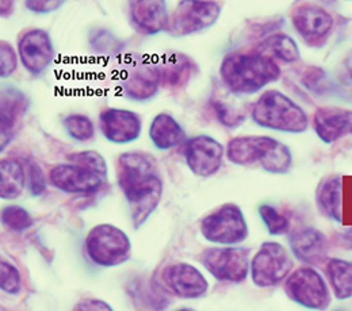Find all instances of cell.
<instances>
[{
  "mask_svg": "<svg viewBox=\"0 0 352 311\" xmlns=\"http://www.w3.org/2000/svg\"><path fill=\"white\" fill-rule=\"evenodd\" d=\"M163 195V181L160 176L153 178L146 187L137 191L131 198H128V203L131 206L132 221L135 227L145 222L149 216L157 209Z\"/></svg>",
  "mask_w": 352,
  "mask_h": 311,
  "instance_id": "cell-25",
  "label": "cell"
},
{
  "mask_svg": "<svg viewBox=\"0 0 352 311\" xmlns=\"http://www.w3.org/2000/svg\"><path fill=\"white\" fill-rule=\"evenodd\" d=\"M259 217L270 235H285L290 231V221L275 206L263 203L258 207Z\"/></svg>",
  "mask_w": 352,
  "mask_h": 311,
  "instance_id": "cell-30",
  "label": "cell"
},
{
  "mask_svg": "<svg viewBox=\"0 0 352 311\" xmlns=\"http://www.w3.org/2000/svg\"><path fill=\"white\" fill-rule=\"evenodd\" d=\"M19 56L10 43L1 41L0 46V75L3 79L10 78L18 68Z\"/></svg>",
  "mask_w": 352,
  "mask_h": 311,
  "instance_id": "cell-37",
  "label": "cell"
},
{
  "mask_svg": "<svg viewBox=\"0 0 352 311\" xmlns=\"http://www.w3.org/2000/svg\"><path fill=\"white\" fill-rule=\"evenodd\" d=\"M99 128L103 137L116 145L131 143L142 132L141 117L125 108H106L99 114Z\"/></svg>",
  "mask_w": 352,
  "mask_h": 311,
  "instance_id": "cell-16",
  "label": "cell"
},
{
  "mask_svg": "<svg viewBox=\"0 0 352 311\" xmlns=\"http://www.w3.org/2000/svg\"><path fill=\"white\" fill-rule=\"evenodd\" d=\"M301 83L305 89L316 95H324L329 92L331 87V82L328 79L327 72L318 67H309L301 75Z\"/></svg>",
  "mask_w": 352,
  "mask_h": 311,
  "instance_id": "cell-33",
  "label": "cell"
},
{
  "mask_svg": "<svg viewBox=\"0 0 352 311\" xmlns=\"http://www.w3.org/2000/svg\"><path fill=\"white\" fill-rule=\"evenodd\" d=\"M160 84L159 67L151 61L138 58L121 79V91L131 100L148 102L157 95Z\"/></svg>",
  "mask_w": 352,
  "mask_h": 311,
  "instance_id": "cell-15",
  "label": "cell"
},
{
  "mask_svg": "<svg viewBox=\"0 0 352 311\" xmlns=\"http://www.w3.org/2000/svg\"><path fill=\"white\" fill-rule=\"evenodd\" d=\"M292 23L297 34L311 47H322L332 34L333 16L317 4H300L292 12Z\"/></svg>",
  "mask_w": 352,
  "mask_h": 311,
  "instance_id": "cell-11",
  "label": "cell"
},
{
  "mask_svg": "<svg viewBox=\"0 0 352 311\" xmlns=\"http://www.w3.org/2000/svg\"><path fill=\"white\" fill-rule=\"evenodd\" d=\"M0 288L8 295H18L22 291V276L19 269L4 260L0 264Z\"/></svg>",
  "mask_w": 352,
  "mask_h": 311,
  "instance_id": "cell-34",
  "label": "cell"
},
{
  "mask_svg": "<svg viewBox=\"0 0 352 311\" xmlns=\"http://www.w3.org/2000/svg\"><path fill=\"white\" fill-rule=\"evenodd\" d=\"M72 311H114V309L102 299L85 298L74 306Z\"/></svg>",
  "mask_w": 352,
  "mask_h": 311,
  "instance_id": "cell-39",
  "label": "cell"
},
{
  "mask_svg": "<svg viewBox=\"0 0 352 311\" xmlns=\"http://www.w3.org/2000/svg\"><path fill=\"white\" fill-rule=\"evenodd\" d=\"M68 160L71 161V164L82 167L102 178L107 176V163L104 157L96 150H82L78 153H72L71 156H68Z\"/></svg>",
  "mask_w": 352,
  "mask_h": 311,
  "instance_id": "cell-31",
  "label": "cell"
},
{
  "mask_svg": "<svg viewBox=\"0 0 352 311\" xmlns=\"http://www.w3.org/2000/svg\"><path fill=\"white\" fill-rule=\"evenodd\" d=\"M316 205L318 211L329 221L343 222L344 218V183L340 175L321 178L316 188Z\"/></svg>",
  "mask_w": 352,
  "mask_h": 311,
  "instance_id": "cell-22",
  "label": "cell"
},
{
  "mask_svg": "<svg viewBox=\"0 0 352 311\" xmlns=\"http://www.w3.org/2000/svg\"><path fill=\"white\" fill-rule=\"evenodd\" d=\"M199 262L216 280L240 284L250 276V251L240 246H213L205 249Z\"/></svg>",
  "mask_w": 352,
  "mask_h": 311,
  "instance_id": "cell-8",
  "label": "cell"
},
{
  "mask_svg": "<svg viewBox=\"0 0 352 311\" xmlns=\"http://www.w3.org/2000/svg\"><path fill=\"white\" fill-rule=\"evenodd\" d=\"M1 223L12 231H25L33 226V218L30 213L22 206L11 205L1 210Z\"/></svg>",
  "mask_w": 352,
  "mask_h": 311,
  "instance_id": "cell-32",
  "label": "cell"
},
{
  "mask_svg": "<svg viewBox=\"0 0 352 311\" xmlns=\"http://www.w3.org/2000/svg\"><path fill=\"white\" fill-rule=\"evenodd\" d=\"M129 16L138 33L156 36L167 32L171 15L166 1H129Z\"/></svg>",
  "mask_w": 352,
  "mask_h": 311,
  "instance_id": "cell-20",
  "label": "cell"
},
{
  "mask_svg": "<svg viewBox=\"0 0 352 311\" xmlns=\"http://www.w3.org/2000/svg\"><path fill=\"white\" fill-rule=\"evenodd\" d=\"M49 183L65 194H92L96 192L103 178L74 164H58L49 171Z\"/></svg>",
  "mask_w": 352,
  "mask_h": 311,
  "instance_id": "cell-18",
  "label": "cell"
},
{
  "mask_svg": "<svg viewBox=\"0 0 352 311\" xmlns=\"http://www.w3.org/2000/svg\"><path fill=\"white\" fill-rule=\"evenodd\" d=\"M255 125L279 133L302 134L309 129L307 111L278 89H267L251 108Z\"/></svg>",
  "mask_w": 352,
  "mask_h": 311,
  "instance_id": "cell-3",
  "label": "cell"
},
{
  "mask_svg": "<svg viewBox=\"0 0 352 311\" xmlns=\"http://www.w3.org/2000/svg\"><path fill=\"white\" fill-rule=\"evenodd\" d=\"M274 61H283L286 64L297 62L301 58V51L297 43L287 34L274 33L261 41L254 49Z\"/></svg>",
  "mask_w": 352,
  "mask_h": 311,
  "instance_id": "cell-26",
  "label": "cell"
},
{
  "mask_svg": "<svg viewBox=\"0 0 352 311\" xmlns=\"http://www.w3.org/2000/svg\"><path fill=\"white\" fill-rule=\"evenodd\" d=\"M199 230L208 242L219 246H237L250 235L247 218L234 203H225L205 216Z\"/></svg>",
  "mask_w": 352,
  "mask_h": 311,
  "instance_id": "cell-5",
  "label": "cell"
},
{
  "mask_svg": "<svg viewBox=\"0 0 352 311\" xmlns=\"http://www.w3.org/2000/svg\"><path fill=\"white\" fill-rule=\"evenodd\" d=\"M340 80L346 89L352 91V50L344 57L340 68Z\"/></svg>",
  "mask_w": 352,
  "mask_h": 311,
  "instance_id": "cell-40",
  "label": "cell"
},
{
  "mask_svg": "<svg viewBox=\"0 0 352 311\" xmlns=\"http://www.w3.org/2000/svg\"><path fill=\"white\" fill-rule=\"evenodd\" d=\"M29 99L16 87H4L0 103V128H1V150L14 138L16 126L28 113Z\"/></svg>",
  "mask_w": 352,
  "mask_h": 311,
  "instance_id": "cell-21",
  "label": "cell"
},
{
  "mask_svg": "<svg viewBox=\"0 0 352 311\" xmlns=\"http://www.w3.org/2000/svg\"><path fill=\"white\" fill-rule=\"evenodd\" d=\"M85 251L98 267H120L132 256V241L122 229L111 223H99L89 229Z\"/></svg>",
  "mask_w": 352,
  "mask_h": 311,
  "instance_id": "cell-4",
  "label": "cell"
},
{
  "mask_svg": "<svg viewBox=\"0 0 352 311\" xmlns=\"http://www.w3.org/2000/svg\"><path fill=\"white\" fill-rule=\"evenodd\" d=\"M293 259L285 245L265 241L251 259L250 276L259 288H271L283 283L293 270Z\"/></svg>",
  "mask_w": 352,
  "mask_h": 311,
  "instance_id": "cell-7",
  "label": "cell"
},
{
  "mask_svg": "<svg viewBox=\"0 0 352 311\" xmlns=\"http://www.w3.org/2000/svg\"><path fill=\"white\" fill-rule=\"evenodd\" d=\"M28 184V174L23 164L12 157L1 160L0 164V198L3 200L16 199Z\"/></svg>",
  "mask_w": 352,
  "mask_h": 311,
  "instance_id": "cell-27",
  "label": "cell"
},
{
  "mask_svg": "<svg viewBox=\"0 0 352 311\" xmlns=\"http://www.w3.org/2000/svg\"><path fill=\"white\" fill-rule=\"evenodd\" d=\"M285 294L296 305L311 311H327L332 305L328 281L314 267L294 269L285 280Z\"/></svg>",
  "mask_w": 352,
  "mask_h": 311,
  "instance_id": "cell-6",
  "label": "cell"
},
{
  "mask_svg": "<svg viewBox=\"0 0 352 311\" xmlns=\"http://www.w3.org/2000/svg\"><path fill=\"white\" fill-rule=\"evenodd\" d=\"M64 1H53V0H29L25 3L26 8L34 14H49L58 10Z\"/></svg>",
  "mask_w": 352,
  "mask_h": 311,
  "instance_id": "cell-38",
  "label": "cell"
},
{
  "mask_svg": "<svg viewBox=\"0 0 352 311\" xmlns=\"http://www.w3.org/2000/svg\"><path fill=\"white\" fill-rule=\"evenodd\" d=\"M212 106H213V110H214L220 124H222L223 126L236 128L245 121V114L241 110L236 108L234 106H232L223 100L214 99Z\"/></svg>",
  "mask_w": 352,
  "mask_h": 311,
  "instance_id": "cell-35",
  "label": "cell"
},
{
  "mask_svg": "<svg viewBox=\"0 0 352 311\" xmlns=\"http://www.w3.org/2000/svg\"><path fill=\"white\" fill-rule=\"evenodd\" d=\"M162 281L180 299H201L209 292V281L201 269L190 263H173L163 269Z\"/></svg>",
  "mask_w": 352,
  "mask_h": 311,
  "instance_id": "cell-13",
  "label": "cell"
},
{
  "mask_svg": "<svg viewBox=\"0 0 352 311\" xmlns=\"http://www.w3.org/2000/svg\"><path fill=\"white\" fill-rule=\"evenodd\" d=\"M340 241L342 245L347 249L352 251V226L347 227L342 234H340Z\"/></svg>",
  "mask_w": 352,
  "mask_h": 311,
  "instance_id": "cell-41",
  "label": "cell"
},
{
  "mask_svg": "<svg viewBox=\"0 0 352 311\" xmlns=\"http://www.w3.org/2000/svg\"><path fill=\"white\" fill-rule=\"evenodd\" d=\"M183 154L188 170L195 176L206 178L220 172L226 152L219 139L201 134L186 141Z\"/></svg>",
  "mask_w": 352,
  "mask_h": 311,
  "instance_id": "cell-10",
  "label": "cell"
},
{
  "mask_svg": "<svg viewBox=\"0 0 352 311\" xmlns=\"http://www.w3.org/2000/svg\"><path fill=\"white\" fill-rule=\"evenodd\" d=\"M63 128L68 137L78 142H88L95 137V126L87 115L69 114L63 119Z\"/></svg>",
  "mask_w": 352,
  "mask_h": 311,
  "instance_id": "cell-29",
  "label": "cell"
},
{
  "mask_svg": "<svg viewBox=\"0 0 352 311\" xmlns=\"http://www.w3.org/2000/svg\"><path fill=\"white\" fill-rule=\"evenodd\" d=\"M175 311H194V310H191V309H188V308H183V309H179V310H175Z\"/></svg>",
  "mask_w": 352,
  "mask_h": 311,
  "instance_id": "cell-42",
  "label": "cell"
},
{
  "mask_svg": "<svg viewBox=\"0 0 352 311\" xmlns=\"http://www.w3.org/2000/svg\"><path fill=\"white\" fill-rule=\"evenodd\" d=\"M289 246L293 256L309 267L325 263L329 253L328 237L316 227H300L289 233Z\"/></svg>",
  "mask_w": 352,
  "mask_h": 311,
  "instance_id": "cell-17",
  "label": "cell"
},
{
  "mask_svg": "<svg viewBox=\"0 0 352 311\" xmlns=\"http://www.w3.org/2000/svg\"><path fill=\"white\" fill-rule=\"evenodd\" d=\"M162 86L171 89H182L188 84L197 72L195 62L183 53H168L157 65Z\"/></svg>",
  "mask_w": 352,
  "mask_h": 311,
  "instance_id": "cell-23",
  "label": "cell"
},
{
  "mask_svg": "<svg viewBox=\"0 0 352 311\" xmlns=\"http://www.w3.org/2000/svg\"><path fill=\"white\" fill-rule=\"evenodd\" d=\"M325 275L332 294L339 301L352 298V262L332 257L325 263Z\"/></svg>",
  "mask_w": 352,
  "mask_h": 311,
  "instance_id": "cell-28",
  "label": "cell"
},
{
  "mask_svg": "<svg viewBox=\"0 0 352 311\" xmlns=\"http://www.w3.org/2000/svg\"><path fill=\"white\" fill-rule=\"evenodd\" d=\"M217 1H180L170 16L167 33L173 37H186L212 27L220 18Z\"/></svg>",
  "mask_w": 352,
  "mask_h": 311,
  "instance_id": "cell-9",
  "label": "cell"
},
{
  "mask_svg": "<svg viewBox=\"0 0 352 311\" xmlns=\"http://www.w3.org/2000/svg\"><path fill=\"white\" fill-rule=\"evenodd\" d=\"M228 160L240 167L259 164L271 175H285L293 167V154L287 145L268 135H240L228 142Z\"/></svg>",
  "mask_w": 352,
  "mask_h": 311,
  "instance_id": "cell-2",
  "label": "cell"
},
{
  "mask_svg": "<svg viewBox=\"0 0 352 311\" xmlns=\"http://www.w3.org/2000/svg\"><path fill=\"white\" fill-rule=\"evenodd\" d=\"M117 183L125 198L148 185L159 176L156 161L148 153L126 152L117 160Z\"/></svg>",
  "mask_w": 352,
  "mask_h": 311,
  "instance_id": "cell-12",
  "label": "cell"
},
{
  "mask_svg": "<svg viewBox=\"0 0 352 311\" xmlns=\"http://www.w3.org/2000/svg\"><path fill=\"white\" fill-rule=\"evenodd\" d=\"M333 311H344V310H342V309H336V310H333Z\"/></svg>",
  "mask_w": 352,
  "mask_h": 311,
  "instance_id": "cell-43",
  "label": "cell"
},
{
  "mask_svg": "<svg viewBox=\"0 0 352 311\" xmlns=\"http://www.w3.org/2000/svg\"><path fill=\"white\" fill-rule=\"evenodd\" d=\"M276 61L252 51L228 53L220 65L222 84L233 95H254L280 79Z\"/></svg>",
  "mask_w": 352,
  "mask_h": 311,
  "instance_id": "cell-1",
  "label": "cell"
},
{
  "mask_svg": "<svg viewBox=\"0 0 352 311\" xmlns=\"http://www.w3.org/2000/svg\"><path fill=\"white\" fill-rule=\"evenodd\" d=\"M311 128L324 143H333L352 135V110L340 107H320L311 118Z\"/></svg>",
  "mask_w": 352,
  "mask_h": 311,
  "instance_id": "cell-19",
  "label": "cell"
},
{
  "mask_svg": "<svg viewBox=\"0 0 352 311\" xmlns=\"http://www.w3.org/2000/svg\"><path fill=\"white\" fill-rule=\"evenodd\" d=\"M47 178L43 167L37 161H30L28 165V189L32 196H40L46 191Z\"/></svg>",
  "mask_w": 352,
  "mask_h": 311,
  "instance_id": "cell-36",
  "label": "cell"
},
{
  "mask_svg": "<svg viewBox=\"0 0 352 311\" xmlns=\"http://www.w3.org/2000/svg\"><path fill=\"white\" fill-rule=\"evenodd\" d=\"M149 138L159 150H170L184 142L186 134L180 124L168 113L157 114L149 126Z\"/></svg>",
  "mask_w": 352,
  "mask_h": 311,
  "instance_id": "cell-24",
  "label": "cell"
},
{
  "mask_svg": "<svg viewBox=\"0 0 352 311\" xmlns=\"http://www.w3.org/2000/svg\"><path fill=\"white\" fill-rule=\"evenodd\" d=\"M18 56L23 68L30 75H43L54 57V47L49 33L43 29L25 32L18 41Z\"/></svg>",
  "mask_w": 352,
  "mask_h": 311,
  "instance_id": "cell-14",
  "label": "cell"
}]
</instances>
